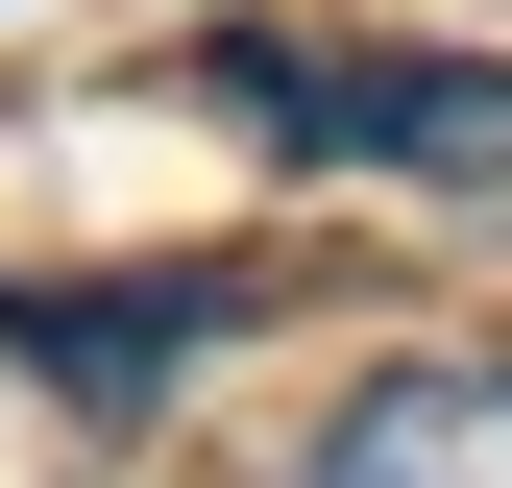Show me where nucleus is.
<instances>
[{"label":"nucleus","instance_id":"obj_1","mask_svg":"<svg viewBox=\"0 0 512 488\" xmlns=\"http://www.w3.org/2000/svg\"><path fill=\"white\" fill-rule=\"evenodd\" d=\"M220 122H269L317 171H391V196H512V49H196Z\"/></svg>","mask_w":512,"mask_h":488},{"label":"nucleus","instance_id":"obj_2","mask_svg":"<svg viewBox=\"0 0 512 488\" xmlns=\"http://www.w3.org/2000/svg\"><path fill=\"white\" fill-rule=\"evenodd\" d=\"M269 318V269H98V293H49V269H0V366H49V391H171L196 342H244Z\"/></svg>","mask_w":512,"mask_h":488},{"label":"nucleus","instance_id":"obj_3","mask_svg":"<svg viewBox=\"0 0 512 488\" xmlns=\"http://www.w3.org/2000/svg\"><path fill=\"white\" fill-rule=\"evenodd\" d=\"M269 488H512V366H488V342H391Z\"/></svg>","mask_w":512,"mask_h":488}]
</instances>
